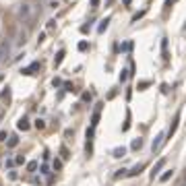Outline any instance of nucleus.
Returning <instances> with one entry per match:
<instances>
[{
  "instance_id": "f257e3e1",
  "label": "nucleus",
  "mask_w": 186,
  "mask_h": 186,
  "mask_svg": "<svg viewBox=\"0 0 186 186\" xmlns=\"http://www.w3.org/2000/svg\"><path fill=\"white\" fill-rule=\"evenodd\" d=\"M11 50H12V42L8 39V37L0 42V62L6 60V56H11Z\"/></svg>"
},
{
  "instance_id": "f03ea898",
  "label": "nucleus",
  "mask_w": 186,
  "mask_h": 186,
  "mask_svg": "<svg viewBox=\"0 0 186 186\" xmlns=\"http://www.w3.org/2000/svg\"><path fill=\"white\" fill-rule=\"evenodd\" d=\"M17 15H19V19H21L23 23H29V21H31V6H29V4H21L19 11H17Z\"/></svg>"
},
{
  "instance_id": "7ed1b4c3",
  "label": "nucleus",
  "mask_w": 186,
  "mask_h": 186,
  "mask_svg": "<svg viewBox=\"0 0 186 186\" xmlns=\"http://www.w3.org/2000/svg\"><path fill=\"white\" fill-rule=\"evenodd\" d=\"M39 68V62H33V64H29V66H25L23 70H21V75H25V77H29V75H33L35 70Z\"/></svg>"
},
{
  "instance_id": "20e7f679",
  "label": "nucleus",
  "mask_w": 186,
  "mask_h": 186,
  "mask_svg": "<svg viewBox=\"0 0 186 186\" xmlns=\"http://www.w3.org/2000/svg\"><path fill=\"white\" fill-rule=\"evenodd\" d=\"M161 143H163V132H159V135L153 139V143H151V151L155 153L157 149H159V147H161Z\"/></svg>"
},
{
  "instance_id": "39448f33",
  "label": "nucleus",
  "mask_w": 186,
  "mask_h": 186,
  "mask_svg": "<svg viewBox=\"0 0 186 186\" xmlns=\"http://www.w3.org/2000/svg\"><path fill=\"white\" fill-rule=\"evenodd\" d=\"M99 112H101V104H99L97 108H95V114L91 116V126H93V128L97 126V122H99Z\"/></svg>"
},
{
  "instance_id": "423d86ee",
  "label": "nucleus",
  "mask_w": 186,
  "mask_h": 186,
  "mask_svg": "<svg viewBox=\"0 0 186 186\" xmlns=\"http://www.w3.org/2000/svg\"><path fill=\"white\" fill-rule=\"evenodd\" d=\"M62 60H64V50H60L58 54H56V58H54V68H58L60 64H62Z\"/></svg>"
},
{
  "instance_id": "0eeeda50",
  "label": "nucleus",
  "mask_w": 186,
  "mask_h": 186,
  "mask_svg": "<svg viewBox=\"0 0 186 186\" xmlns=\"http://www.w3.org/2000/svg\"><path fill=\"white\" fill-rule=\"evenodd\" d=\"M17 128H19V130H29V120H27V118H21V120L17 122Z\"/></svg>"
},
{
  "instance_id": "6e6552de",
  "label": "nucleus",
  "mask_w": 186,
  "mask_h": 186,
  "mask_svg": "<svg viewBox=\"0 0 186 186\" xmlns=\"http://www.w3.org/2000/svg\"><path fill=\"white\" fill-rule=\"evenodd\" d=\"M163 165H165V159H159V161L155 163V165H153V172H151V178H155V174H157V172H159V170H161Z\"/></svg>"
},
{
  "instance_id": "1a4fd4ad",
  "label": "nucleus",
  "mask_w": 186,
  "mask_h": 186,
  "mask_svg": "<svg viewBox=\"0 0 186 186\" xmlns=\"http://www.w3.org/2000/svg\"><path fill=\"white\" fill-rule=\"evenodd\" d=\"M25 42H27V31H19V37H17V46H23Z\"/></svg>"
},
{
  "instance_id": "9d476101",
  "label": "nucleus",
  "mask_w": 186,
  "mask_h": 186,
  "mask_svg": "<svg viewBox=\"0 0 186 186\" xmlns=\"http://www.w3.org/2000/svg\"><path fill=\"white\" fill-rule=\"evenodd\" d=\"M112 155H114V157H124V155H126V147H118V149H114Z\"/></svg>"
},
{
  "instance_id": "9b49d317",
  "label": "nucleus",
  "mask_w": 186,
  "mask_h": 186,
  "mask_svg": "<svg viewBox=\"0 0 186 186\" xmlns=\"http://www.w3.org/2000/svg\"><path fill=\"white\" fill-rule=\"evenodd\" d=\"M35 128H37V130H44V128H46V122H44L42 118H37V120H35Z\"/></svg>"
},
{
  "instance_id": "f8f14e48",
  "label": "nucleus",
  "mask_w": 186,
  "mask_h": 186,
  "mask_svg": "<svg viewBox=\"0 0 186 186\" xmlns=\"http://www.w3.org/2000/svg\"><path fill=\"white\" fill-rule=\"evenodd\" d=\"M143 168H145L143 163H139V165H135V168H132V172H130V176H137V174L141 172V170H143Z\"/></svg>"
},
{
  "instance_id": "ddd939ff",
  "label": "nucleus",
  "mask_w": 186,
  "mask_h": 186,
  "mask_svg": "<svg viewBox=\"0 0 186 186\" xmlns=\"http://www.w3.org/2000/svg\"><path fill=\"white\" fill-rule=\"evenodd\" d=\"M149 85H151V83H149V81H141V83H139V87H137V89H139V91H145V89H147Z\"/></svg>"
},
{
  "instance_id": "4468645a",
  "label": "nucleus",
  "mask_w": 186,
  "mask_h": 186,
  "mask_svg": "<svg viewBox=\"0 0 186 186\" xmlns=\"http://www.w3.org/2000/svg\"><path fill=\"white\" fill-rule=\"evenodd\" d=\"M108 23H110V19H104V21H101V25H99V33H104L105 29H108Z\"/></svg>"
},
{
  "instance_id": "2eb2a0df",
  "label": "nucleus",
  "mask_w": 186,
  "mask_h": 186,
  "mask_svg": "<svg viewBox=\"0 0 186 186\" xmlns=\"http://www.w3.org/2000/svg\"><path fill=\"white\" fill-rule=\"evenodd\" d=\"M37 170V161H29L27 163V172H35Z\"/></svg>"
},
{
  "instance_id": "dca6fc26",
  "label": "nucleus",
  "mask_w": 186,
  "mask_h": 186,
  "mask_svg": "<svg viewBox=\"0 0 186 186\" xmlns=\"http://www.w3.org/2000/svg\"><path fill=\"white\" fill-rule=\"evenodd\" d=\"M19 145V139L17 137H8V147H17Z\"/></svg>"
},
{
  "instance_id": "f3484780",
  "label": "nucleus",
  "mask_w": 186,
  "mask_h": 186,
  "mask_svg": "<svg viewBox=\"0 0 186 186\" xmlns=\"http://www.w3.org/2000/svg\"><path fill=\"white\" fill-rule=\"evenodd\" d=\"M60 155H62V159H68V157H70V153H68L66 147H62V149H60Z\"/></svg>"
},
{
  "instance_id": "a211bd4d",
  "label": "nucleus",
  "mask_w": 186,
  "mask_h": 186,
  "mask_svg": "<svg viewBox=\"0 0 186 186\" xmlns=\"http://www.w3.org/2000/svg\"><path fill=\"white\" fill-rule=\"evenodd\" d=\"M172 174H174V172H172V170H168V172H165V174L161 176V182H168V180L172 178Z\"/></svg>"
},
{
  "instance_id": "6ab92c4d",
  "label": "nucleus",
  "mask_w": 186,
  "mask_h": 186,
  "mask_svg": "<svg viewBox=\"0 0 186 186\" xmlns=\"http://www.w3.org/2000/svg\"><path fill=\"white\" fill-rule=\"evenodd\" d=\"M176 128H178V116H176V120H174V124H172V128H170V137L176 132Z\"/></svg>"
},
{
  "instance_id": "aec40b11",
  "label": "nucleus",
  "mask_w": 186,
  "mask_h": 186,
  "mask_svg": "<svg viewBox=\"0 0 186 186\" xmlns=\"http://www.w3.org/2000/svg\"><path fill=\"white\" fill-rule=\"evenodd\" d=\"M130 147H132V149H139V147H141V139H135V141H132V145H130Z\"/></svg>"
},
{
  "instance_id": "412c9836",
  "label": "nucleus",
  "mask_w": 186,
  "mask_h": 186,
  "mask_svg": "<svg viewBox=\"0 0 186 186\" xmlns=\"http://www.w3.org/2000/svg\"><path fill=\"white\" fill-rule=\"evenodd\" d=\"M39 172H42L44 176H48V174H50V168H48V165H42V168H39Z\"/></svg>"
},
{
  "instance_id": "4be33fe9",
  "label": "nucleus",
  "mask_w": 186,
  "mask_h": 186,
  "mask_svg": "<svg viewBox=\"0 0 186 186\" xmlns=\"http://www.w3.org/2000/svg\"><path fill=\"white\" fill-rule=\"evenodd\" d=\"M87 48H89V44H87V42H81V44H79V50H81V52H85Z\"/></svg>"
},
{
  "instance_id": "5701e85b",
  "label": "nucleus",
  "mask_w": 186,
  "mask_h": 186,
  "mask_svg": "<svg viewBox=\"0 0 186 186\" xmlns=\"http://www.w3.org/2000/svg\"><path fill=\"white\" fill-rule=\"evenodd\" d=\"M126 79H128V75H126V70H122V72H120V81L124 83V81H126Z\"/></svg>"
},
{
  "instance_id": "b1692460",
  "label": "nucleus",
  "mask_w": 186,
  "mask_h": 186,
  "mask_svg": "<svg viewBox=\"0 0 186 186\" xmlns=\"http://www.w3.org/2000/svg\"><path fill=\"white\" fill-rule=\"evenodd\" d=\"M54 27H56V21H54V19H50V21H48V29H54Z\"/></svg>"
},
{
  "instance_id": "393cba45",
  "label": "nucleus",
  "mask_w": 186,
  "mask_h": 186,
  "mask_svg": "<svg viewBox=\"0 0 186 186\" xmlns=\"http://www.w3.org/2000/svg\"><path fill=\"white\" fill-rule=\"evenodd\" d=\"M83 101H91V93H83Z\"/></svg>"
},
{
  "instance_id": "a878e982",
  "label": "nucleus",
  "mask_w": 186,
  "mask_h": 186,
  "mask_svg": "<svg viewBox=\"0 0 186 186\" xmlns=\"http://www.w3.org/2000/svg\"><path fill=\"white\" fill-rule=\"evenodd\" d=\"M64 89H66V91H75V87H72L70 83H64Z\"/></svg>"
},
{
  "instance_id": "bb28decb",
  "label": "nucleus",
  "mask_w": 186,
  "mask_h": 186,
  "mask_svg": "<svg viewBox=\"0 0 186 186\" xmlns=\"http://www.w3.org/2000/svg\"><path fill=\"white\" fill-rule=\"evenodd\" d=\"M52 85H54V87H60V85H62V81H60V79H54V81H52Z\"/></svg>"
},
{
  "instance_id": "cd10ccee",
  "label": "nucleus",
  "mask_w": 186,
  "mask_h": 186,
  "mask_svg": "<svg viewBox=\"0 0 186 186\" xmlns=\"http://www.w3.org/2000/svg\"><path fill=\"white\" fill-rule=\"evenodd\" d=\"M54 168H56V170H60V168H62V161H60V159H56V161H54Z\"/></svg>"
},
{
  "instance_id": "c85d7f7f",
  "label": "nucleus",
  "mask_w": 186,
  "mask_h": 186,
  "mask_svg": "<svg viewBox=\"0 0 186 186\" xmlns=\"http://www.w3.org/2000/svg\"><path fill=\"white\" fill-rule=\"evenodd\" d=\"M2 141H6V132H4V130H0V143H2Z\"/></svg>"
},
{
  "instance_id": "c756f323",
  "label": "nucleus",
  "mask_w": 186,
  "mask_h": 186,
  "mask_svg": "<svg viewBox=\"0 0 186 186\" xmlns=\"http://www.w3.org/2000/svg\"><path fill=\"white\" fill-rule=\"evenodd\" d=\"M15 163H25V157H21V155H19V157L15 159Z\"/></svg>"
},
{
  "instance_id": "7c9ffc66",
  "label": "nucleus",
  "mask_w": 186,
  "mask_h": 186,
  "mask_svg": "<svg viewBox=\"0 0 186 186\" xmlns=\"http://www.w3.org/2000/svg\"><path fill=\"white\" fill-rule=\"evenodd\" d=\"M91 4H93V8H95V6L99 4V0H91Z\"/></svg>"
},
{
  "instance_id": "2f4dec72",
  "label": "nucleus",
  "mask_w": 186,
  "mask_h": 186,
  "mask_svg": "<svg viewBox=\"0 0 186 186\" xmlns=\"http://www.w3.org/2000/svg\"><path fill=\"white\" fill-rule=\"evenodd\" d=\"M130 2H132V0H124V4H126V6H128V4H130Z\"/></svg>"
}]
</instances>
